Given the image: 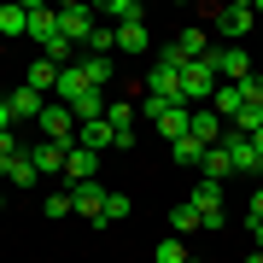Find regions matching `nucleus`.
Masks as SVG:
<instances>
[{
  "instance_id": "1",
  "label": "nucleus",
  "mask_w": 263,
  "mask_h": 263,
  "mask_svg": "<svg viewBox=\"0 0 263 263\" xmlns=\"http://www.w3.org/2000/svg\"><path fill=\"white\" fill-rule=\"evenodd\" d=\"M216 53V47H211ZM216 94V65H211V59H199V65H181V105H187V111H193V105H205Z\"/></svg>"
},
{
  "instance_id": "2",
  "label": "nucleus",
  "mask_w": 263,
  "mask_h": 263,
  "mask_svg": "<svg viewBox=\"0 0 263 263\" xmlns=\"http://www.w3.org/2000/svg\"><path fill=\"white\" fill-rule=\"evenodd\" d=\"M41 141H53V146H76V111H70V105L47 100V111H41Z\"/></svg>"
},
{
  "instance_id": "3",
  "label": "nucleus",
  "mask_w": 263,
  "mask_h": 263,
  "mask_svg": "<svg viewBox=\"0 0 263 263\" xmlns=\"http://www.w3.org/2000/svg\"><path fill=\"white\" fill-rule=\"evenodd\" d=\"M187 205L199 211V228H211V234H222V187H216V181H199Z\"/></svg>"
},
{
  "instance_id": "4",
  "label": "nucleus",
  "mask_w": 263,
  "mask_h": 263,
  "mask_svg": "<svg viewBox=\"0 0 263 263\" xmlns=\"http://www.w3.org/2000/svg\"><path fill=\"white\" fill-rule=\"evenodd\" d=\"M94 18H100V12H94V6H76V0L59 6V29H65V41H88V35H94Z\"/></svg>"
},
{
  "instance_id": "5",
  "label": "nucleus",
  "mask_w": 263,
  "mask_h": 263,
  "mask_svg": "<svg viewBox=\"0 0 263 263\" xmlns=\"http://www.w3.org/2000/svg\"><path fill=\"white\" fill-rule=\"evenodd\" d=\"M211 65H216V82H246V76H252V59H246V47H216V53H211Z\"/></svg>"
},
{
  "instance_id": "6",
  "label": "nucleus",
  "mask_w": 263,
  "mask_h": 263,
  "mask_svg": "<svg viewBox=\"0 0 263 263\" xmlns=\"http://www.w3.org/2000/svg\"><path fill=\"white\" fill-rule=\"evenodd\" d=\"M222 146H228V158H234V170H246V176H257V170H263L257 146H252V135H240V129H222Z\"/></svg>"
},
{
  "instance_id": "7",
  "label": "nucleus",
  "mask_w": 263,
  "mask_h": 263,
  "mask_svg": "<svg viewBox=\"0 0 263 263\" xmlns=\"http://www.w3.org/2000/svg\"><path fill=\"white\" fill-rule=\"evenodd\" d=\"M100 152H88V146H70V158H65V187H76V181H100Z\"/></svg>"
},
{
  "instance_id": "8",
  "label": "nucleus",
  "mask_w": 263,
  "mask_h": 263,
  "mask_svg": "<svg viewBox=\"0 0 263 263\" xmlns=\"http://www.w3.org/2000/svg\"><path fill=\"white\" fill-rule=\"evenodd\" d=\"M105 193H111V187H100V181H76V187H70V205H76V216L100 222V211H105Z\"/></svg>"
},
{
  "instance_id": "9",
  "label": "nucleus",
  "mask_w": 263,
  "mask_h": 263,
  "mask_svg": "<svg viewBox=\"0 0 263 263\" xmlns=\"http://www.w3.org/2000/svg\"><path fill=\"white\" fill-rule=\"evenodd\" d=\"M170 47L187 59V65H199V59H211V35H205L199 24H187V29H176V41H170Z\"/></svg>"
},
{
  "instance_id": "10",
  "label": "nucleus",
  "mask_w": 263,
  "mask_h": 263,
  "mask_svg": "<svg viewBox=\"0 0 263 263\" xmlns=\"http://www.w3.org/2000/svg\"><path fill=\"white\" fill-rule=\"evenodd\" d=\"M6 105H12V117H18V123H41V111H47V94H35V88H12Z\"/></svg>"
},
{
  "instance_id": "11",
  "label": "nucleus",
  "mask_w": 263,
  "mask_h": 263,
  "mask_svg": "<svg viewBox=\"0 0 263 263\" xmlns=\"http://www.w3.org/2000/svg\"><path fill=\"white\" fill-rule=\"evenodd\" d=\"M76 146H88V152H100V158H105V152H111L117 146V135H111V123H76Z\"/></svg>"
},
{
  "instance_id": "12",
  "label": "nucleus",
  "mask_w": 263,
  "mask_h": 263,
  "mask_svg": "<svg viewBox=\"0 0 263 263\" xmlns=\"http://www.w3.org/2000/svg\"><path fill=\"white\" fill-rule=\"evenodd\" d=\"M252 18H257V12H252V0H240V6H222V12H216V29H222L228 41H240L246 29H252Z\"/></svg>"
},
{
  "instance_id": "13",
  "label": "nucleus",
  "mask_w": 263,
  "mask_h": 263,
  "mask_svg": "<svg viewBox=\"0 0 263 263\" xmlns=\"http://www.w3.org/2000/svg\"><path fill=\"white\" fill-rule=\"evenodd\" d=\"M105 123H111L117 146H135V105L129 100H111V105H105Z\"/></svg>"
},
{
  "instance_id": "14",
  "label": "nucleus",
  "mask_w": 263,
  "mask_h": 263,
  "mask_svg": "<svg viewBox=\"0 0 263 263\" xmlns=\"http://www.w3.org/2000/svg\"><path fill=\"white\" fill-rule=\"evenodd\" d=\"M29 158H35V170H41V176H65V158H70V146L35 141V146H29Z\"/></svg>"
},
{
  "instance_id": "15",
  "label": "nucleus",
  "mask_w": 263,
  "mask_h": 263,
  "mask_svg": "<svg viewBox=\"0 0 263 263\" xmlns=\"http://www.w3.org/2000/svg\"><path fill=\"white\" fill-rule=\"evenodd\" d=\"M59 35V6H35L29 0V41H53Z\"/></svg>"
},
{
  "instance_id": "16",
  "label": "nucleus",
  "mask_w": 263,
  "mask_h": 263,
  "mask_svg": "<svg viewBox=\"0 0 263 263\" xmlns=\"http://www.w3.org/2000/svg\"><path fill=\"white\" fill-rule=\"evenodd\" d=\"M82 94H88V76H82V65L59 70V88H53V100H59V105H76Z\"/></svg>"
},
{
  "instance_id": "17",
  "label": "nucleus",
  "mask_w": 263,
  "mask_h": 263,
  "mask_svg": "<svg viewBox=\"0 0 263 263\" xmlns=\"http://www.w3.org/2000/svg\"><path fill=\"white\" fill-rule=\"evenodd\" d=\"M0 176H6V181H18V187H35V181H41V170H35V158H29V146H24L18 158H6V164H0Z\"/></svg>"
},
{
  "instance_id": "18",
  "label": "nucleus",
  "mask_w": 263,
  "mask_h": 263,
  "mask_svg": "<svg viewBox=\"0 0 263 263\" xmlns=\"http://www.w3.org/2000/svg\"><path fill=\"white\" fill-rule=\"evenodd\" d=\"M211 105H216V117H228V123H234V117L246 111V94H240V82H216Z\"/></svg>"
},
{
  "instance_id": "19",
  "label": "nucleus",
  "mask_w": 263,
  "mask_h": 263,
  "mask_svg": "<svg viewBox=\"0 0 263 263\" xmlns=\"http://www.w3.org/2000/svg\"><path fill=\"white\" fill-rule=\"evenodd\" d=\"M187 135H193L199 146H216V141H222V117H216V111H193Z\"/></svg>"
},
{
  "instance_id": "20",
  "label": "nucleus",
  "mask_w": 263,
  "mask_h": 263,
  "mask_svg": "<svg viewBox=\"0 0 263 263\" xmlns=\"http://www.w3.org/2000/svg\"><path fill=\"white\" fill-rule=\"evenodd\" d=\"M76 65H82V76H88V88H111V76H117V65H111V59H100V53L76 59Z\"/></svg>"
},
{
  "instance_id": "21",
  "label": "nucleus",
  "mask_w": 263,
  "mask_h": 263,
  "mask_svg": "<svg viewBox=\"0 0 263 263\" xmlns=\"http://www.w3.org/2000/svg\"><path fill=\"white\" fill-rule=\"evenodd\" d=\"M228 176H234V158H228V146L222 141H216L211 152H205V181H216V187H222V181Z\"/></svg>"
},
{
  "instance_id": "22",
  "label": "nucleus",
  "mask_w": 263,
  "mask_h": 263,
  "mask_svg": "<svg viewBox=\"0 0 263 263\" xmlns=\"http://www.w3.org/2000/svg\"><path fill=\"white\" fill-rule=\"evenodd\" d=\"M100 18H117V29H123V24H141V18H146V6H141V0H105Z\"/></svg>"
},
{
  "instance_id": "23",
  "label": "nucleus",
  "mask_w": 263,
  "mask_h": 263,
  "mask_svg": "<svg viewBox=\"0 0 263 263\" xmlns=\"http://www.w3.org/2000/svg\"><path fill=\"white\" fill-rule=\"evenodd\" d=\"M187 123H193L187 105H170V111L158 117V135H164V141H181V135H187Z\"/></svg>"
},
{
  "instance_id": "24",
  "label": "nucleus",
  "mask_w": 263,
  "mask_h": 263,
  "mask_svg": "<svg viewBox=\"0 0 263 263\" xmlns=\"http://www.w3.org/2000/svg\"><path fill=\"white\" fill-rule=\"evenodd\" d=\"M24 88H35V94H53V88H59V65H53V59H41V65H29Z\"/></svg>"
},
{
  "instance_id": "25",
  "label": "nucleus",
  "mask_w": 263,
  "mask_h": 263,
  "mask_svg": "<svg viewBox=\"0 0 263 263\" xmlns=\"http://www.w3.org/2000/svg\"><path fill=\"white\" fill-rule=\"evenodd\" d=\"M0 35H6V41L29 35V6H0Z\"/></svg>"
},
{
  "instance_id": "26",
  "label": "nucleus",
  "mask_w": 263,
  "mask_h": 263,
  "mask_svg": "<svg viewBox=\"0 0 263 263\" xmlns=\"http://www.w3.org/2000/svg\"><path fill=\"white\" fill-rule=\"evenodd\" d=\"M211 146H199L193 135H181V141H170V164H205Z\"/></svg>"
},
{
  "instance_id": "27",
  "label": "nucleus",
  "mask_w": 263,
  "mask_h": 263,
  "mask_svg": "<svg viewBox=\"0 0 263 263\" xmlns=\"http://www.w3.org/2000/svg\"><path fill=\"white\" fill-rule=\"evenodd\" d=\"M129 211H135V205H129V193H105V211H100V222H94V228H111V222H123Z\"/></svg>"
},
{
  "instance_id": "28",
  "label": "nucleus",
  "mask_w": 263,
  "mask_h": 263,
  "mask_svg": "<svg viewBox=\"0 0 263 263\" xmlns=\"http://www.w3.org/2000/svg\"><path fill=\"white\" fill-rule=\"evenodd\" d=\"M117 47H123V53H146V47H152V41H146V24H123V29H117Z\"/></svg>"
},
{
  "instance_id": "29",
  "label": "nucleus",
  "mask_w": 263,
  "mask_h": 263,
  "mask_svg": "<svg viewBox=\"0 0 263 263\" xmlns=\"http://www.w3.org/2000/svg\"><path fill=\"white\" fill-rule=\"evenodd\" d=\"M111 47H117V24H94V35H88V53L111 59Z\"/></svg>"
},
{
  "instance_id": "30",
  "label": "nucleus",
  "mask_w": 263,
  "mask_h": 263,
  "mask_svg": "<svg viewBox=\"0 0 263 263\" xmlns=\"http://www.w3.org/2000/svg\"><path fill=\"white\" fill-rule=\"evenodd\" d=\"M199 228V211L193 205H170V234H193Z\"/></svg>"
},
{
  "instance_id": "31",
  "label": "nucleus",
  "mask_w": 263,
  "mask_h": 263,
  "mask_svg": "<svg viewBox=\"0 0 263 263\" xmlns=\"http://www.w3.org/2000/svg\"><path fill=\"white\" fill-rule=\"evenodd\" d=\"M76 205H70V187H59V193H47L41 199V216H70Z\"/></svg>"
},
{
  "instance_id": "32",
  "label": "nucleus",
  "mask_w": 263,
  "mask_h": 263,
  "mask_svg": "<svg viewBox=\"0 0 263 263\" xmlns=\"http://www.w3.org/2000/svg\"><path fill=\"white\" fill-rule=\"evenodd\" d=\"M152 257H158V263H187L193 252H187V246H181L176 234H170V240H164V246H158V252H152Z\"/></svg>"
},
{
  "instance_id": "33",
  "label": "nucleus",
  "mask_w": 263,
  "mask_h": 263,
  "mask_svg": "<svg viewBox=\"0 0 263 263\" xmlns=\"http://www.w3.org/2000/svg\"><path fill=\"white\" fill-rule=\"evenodd\" d=\"M6 129H18V117H12V105L0 100V135H6Z\"/></svg>"
},
{
  "instance_id": "34",
  "label": "nucleus",
  "mask_w": 263,
  "mask_h": 263,
  "mask_svg": "<svg viewBox=\"0 0 263 263\" xmlns=\"http://www.w3.org/2000/svg\"><path fill=\"white\" fill-rule=\"evenodd\" d=\"M246 228H252V240H257V252H263V216H246Z\"/></svg>"
},
{
  "instance_id": "35",
  "label": "nucleus",
  "mask_w": 263,
  "mask_h": 263,
  "mask_svg": "<svg viewBox=\"0 0 263 263\" xmlns=\"http://www.w3.org/2000/svg\"><path fill=\"white\" fill-rule=\"evenodd\" d=\"M246 216H263V187L252 193V205H246Z\"/></svg>"
},
{
  "instance_id": "36",
  "label": "nucleus",
  "mask_w": 263,
  "mask_h": 263,
  "mask_svg": "<svg viewBox=\"0 0 263 263\" xmlns=\"http://www.w3.org/2000/svg\"><path fill=\"white\" fill-rule=\"evenodd\" d=\"M252 146H257V158H263V129H252Z\"/></svg>"
},
{
  "instance_id": "37",
  "label": "nucleus",
  "mask_w": 263,
  "mask_h": 263,
  "mask_svg": "<svg viewBox=\"0 0 263 263\" xmlns=\"http://www.w3.org/2000/svg\"><path fill=\"white\" fill-rule=\"evenodd\" d=\"M246 263H263V252H252V257H246Z\"/></svg>"
},
{
  "instance_id": "38",
  "label": "nucleus",
  "mask_w": 263,
  "mask_h": 263,
  "mask_svg": "<svg viewBox=\"0 0 263 263\" xmlns=\"http://www.w3.org/2000/svg\"><path fill=\"white\" fill-rule=\"evenodd\" d=\"M0 211H6V193H0Z\"/></svg>"
},
{
  "instance_id": "39",
  "label": "nucleus",
  "mask_w": 263,
  "mask_h": 263,
  "mask_svg": "<svg viewBox=\"0 0 263 263\" xmlns=\"http://www.w3.org/2000/svg\"><path fill=\"white\" fill-rule=\"evenodd\" d=\"M187 263H205V257H187Z\"/></svg>"
}]
</instances>
